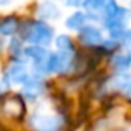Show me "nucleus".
I'll return each mask as SVG.
<instances>
[{"label": "nucleus", "instance_id": "nucleus-6", "mask_svg": "<svg viewBox=\"0 0 131 131\" xmlns=\"http://www.w3.org/2000/svg\"><path fill=\"white\" fill-rule=\"evenodd\" d=\"M80 39L86 45H97V43H100L103 40V36H102L99 28H96V26H85V28H82Z\"/></svg>", "mask_w": 131, "mask_h": 131}, {"label": "nucleus", "instance_id": "nucleus-18", "mask_svg": "<svg viewBox=\"0 0 131 131\" xmlns=\"http://www.w3.org/2000/svg\"><path fill=\"white\" fill-rule=\"evenodd\" d=\"M83 2V0H67V3L68 5H73V6H77V5H80Z\"/></svg>", "mask_w": 131, "mask_h": 131}, {"label": "nucleus", "instance_id": "nucleus-19", "mask_svg": "<svg viewBox=\"0 0 131 131\" xmlns=\"http://www.w3.org/2000/svg\"><path fill=\"white\" fill-rule=\"evenodd\" d=\"M9 2V0H0V6H2V5H6Z\"/></svg>", "mask_w": 131, "mask_h": 131}, {"label": "nucleus", "instance_id": "nucleus-16", "mask_svg": "<svg viewBox=\"0 0 131 131\" xmlns=\"http://www.w3.org/2000/svg\"><path fill=\"white\" fill-rule=\"evenodd\" d=\"M11 49H13V51H19V49H20V45H19V40H16V39H14V40L11 42Z\"/></svg>", "mask_w": 131, "mask_h": 131}, {"label": "nucleus", "instance_id": "nucleus-12", "mask_svg": "<svg viewBox=\"0 0 131 131\" xmlns=\"http://www.w3.org/2000/svg\"><path fill=\"white\" fill-rule=\"evenodd\" d=\"M110 0H85V8L88 11H100L108 5Z\"/></svg>", "mask_w": 131, "mask_h": 131}, {"label": "nucleus", "instance_id": "nucleus-10", "mask_svg": "<svg viewBox=\"0 0 131 131\" xmlns=\"http://www.w3.org/2000/svg\"><path fill=\"white\" fill-rule=\"evenodd\" d=\"M116 70H126L131 67V52H119L111 60Z\"/></svg>", "mask_w": 131, "mask_h": 131}, {"label": "nucleus", "instance_id": "nucleus-1", "mask_svg": "<svg viewBox=\"0 0 131 131\" xmlns=\"http://www.w3.org/2000/svg\"><path fill=\"white\" fill-rule=\"evenodd\" d=\"M51 39H52V29L42 22L31 25V28L26 32V40L32 45H49Z\"/></svg>", "mask_w": 131, "mask_h": 131}, {"label": "nucleus", "instance_id": "nucleus-2", "mask_svg": "<svg viewBox=\"0 0 131 131\" xmlns=\"http://www.w3.org/2000/svg\"><path fill=\"white\" fill-rule=\"evenodd\" d=\"M60 119L49 113H37L31 117V125L37 131H54L60 125Z\"/></svg>", "mask_w": 131, "mask_h": 131}, {"label": "nucleus", "instance_id": "nucleus-4", "mask_svg": "<svg viewBox=\"0 0 131 131\" xmlns=\"http://www.w3.org/2000/svg\"><path fill=\"white\" fill-rule=\"evenodd\" d=\"M25 54H26V57H29L39 68H42L43 65H45V62L48 60V57H49V54H48V51L43 48V46H39V45H31V46H28L26 49H25Z\"/></svg>", "mask_w": 131, "mask_h": 131}, {"label": "nucleus", "instance_id": "nucleus-14", "mask_svg": "<svg viewBox=\"0 0 131 131\" xmlns=\"http://www.w3.org/2000/svg\"><path fill=\"white\" fill-rule=\"evenodd\" d=\"M5 110H6V113H8V114H11V116H17V114L22 111L20 103H19L17 100H9V102H6Z\"/></svg>", "mask_w": 131, "mask_h": 131}, {"label": "nucleus", "instance_id": "nucleus-7", "mask_svg": "<svg viewBox=\"0 0 131 131\" xmlns=\"http://www.w3.org/2000/svg\"><path fill=\"white\" fill-rule=\"evenodd\" d=\"M86 20H88V16H86L85 13L77 11V13L71 14V16L67 19L65 25H67V28H70V29H80V28L85 26Z\"/></svg>", "mask_w": 131, "mask_h": 131}, {"label": "nucleus", "instance_id": "nucleus-13", "mask_svg": "<svg viewBox=\"0 0 131 131\" xmlns=\"http://www.w3.org/2000/svg\"><path fill=\"white\" fill-rule=\"evenodd\" d=\"M56 46L60 51H70L71 49V40L68 36H57L56 37Z\"/></svg>", "mask_w": 131, "mask_h": 131}, {"label": "nucleus", "instance_id": "nucleus-20", "mask_svg": "<svg viewBox=\"0 0 131 131\" xmlns=\"http://www.w3.org/2000/svg\"><path fill=\"white\" fill-rule=\"evenodd\" d=\"M128 96L131 97V82H129V86H128Z\"/></svg>", "mask_w": 131, "mask_h": 131}, {"label": "nucleus", "instance_id": "nucleus-11", "mask_svg": "<svg viewBox=\"0 0 131 131\" xmlns=\"http://www.w3.org/2000/svg\"><path fill=\"white\" fill-rule=\"evenodd\" d=\"M17 28V23L16 20L9 19V20H5L0 23V36H11Z\"/></svg>", "mask_w": 131, "mask_h": 131}, {"label": "nucleus", "instance_id": "nucleus-9", "mask_svg": "<svg viewBox=\"0 0 131 131\" xmlns=\"http://www.w3.org/2000/svg\"><path fill=\"white\" fill-rule=\"evenodd\" d=\"M60 11L57 9V6L54 3H49V2H45L40 5L39 8V17L40 19H45V20H49V19H56L59 17Z\"/></svg>", "mask_w": 131, "mask_h": 131}, {"label": "nucleus", "instance_id": "nucleus-17", "mask_svg": "<svg viewBox=\"0 0 131 131\" xmlns=\"http://www.w3.org/2000/svg\"><path fill=\"white\" fill-rule=\"evenodd\" d=\"M123 40H125V43H126L128 46H131V31H129V32H125Z\"/></svg>", "mask_w": 131, "mask_h": 131}, {"label": "nucleus", "instance_id": "nucleus-15", "mask_svg": "<svg viewBox=\"0 0 131 131\" xmlns=\"http://www.w3.org/2000/svg\"><path fill=\"white\" fill-rule=\"evenodd\" d=\"M113 83V86H116V88H122V86H125L128 82H131V77L129 76H126V74H123V76H117L116 79H113L111 80Z\"/></svg>", "mask_w": 131, "mask_h": 131}, {"label": "nucleus", "instance_id": "nucleus-21", "mask_svg": "<svg viewBox=\"0 0 131 131\" xmlns=\"http://www.w3.org/2000/svg\"><path fill=\"white\" fill-rule=\"evenodd\" d=\"M128 131H131V129H128Z\"/></svg>", "mask_w": 131, "mask_h": 131}, {"label": "nucleus", "instance_id": "nucleus-5", "mask_svg": "<svg viewBox=\"0 0 131 131\" xmlns=\"http://www.w3.org/2000/svg\"><path fill=\"white\" fill-rule=\"evenodd\" d=\"M128 16L129 14H128L126 9L119 8V11L113 17H110L108 20H105V26L108 29H111V31H123V26L128 22Z\"/></svg>", "mask_w": 131, "mask_h": 131}, {"label": "nucleus", "instance_id": "nucleus-8", "mask_svg": "<svg viewBox=\"0 0 131 131\" xmlns=\"http://www.w3.org/2000/svg\"><path fill=\"white\" fill-rule=\"evenodd\" d=\"M43 93V85L39 82V80H28L25 85H23V94L29 99H34V97H39L40 94Z\"/></svg>", "mask_w": 131, "mask_h": 131}, {"label": "nucleus", "instance_id": "nucleus-3", "mask_svg": "<svg viewBox=\"0 0 131 131\" xmlns=\"http://www.w3.org/2000/svg\"><path fill=\"white\" fill-rule=\"evenodd\" d=\"M6 79L8 82L11 83H19V85H25L28 80H29V74H28V70L20 63H16L8 70L6 73Z\"/></svg>", "mask_w": 131, "mask_h": 131}]
</instances>
